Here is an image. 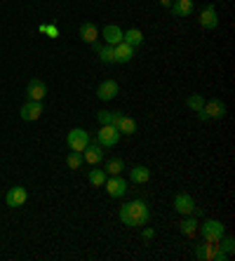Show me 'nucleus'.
Returning <instances> with one entry per match:
<instances>
[{"mask_svg":"<svg viewBox=\"0 0 235 261\" xmlns=\"http://www.w3.org/2000/svg\"><path fill=\"white\" fill-rule=\"evenodd\" d=\"M151 219V210L144 200H129L120 207V221L129 228H139V226H146Z\"/></svg>","mask_w":235,"mask_h":261,"instance_id":"f257e3e1","label":"nucleus"},{"mask_svg":"<svg viewBox=\"0 0 235 261\" xmlns=\"http://www.w3.org/2000/svg\"><path fill=\"white\" fill-rule=\"evenodd\" d=\"M198 231L202 233V240L205 243H219L226 233V226L219 221V219H205L202 224L198 226Z\"/></svg>","mask_w":235,"mask_h":261,"instance_id":"f03ea898","label":"nucleus"},{"mask_svg":"<svg viewBox=\"0 0 235 261\" xmlns=\"http://www.w3.org/2000/svg\"><path fill=\"white\" fill-rule=\"evenodd\" d=\"M195 259H202V261H226L228 256L221 252L219 243H207V245H198V247H195Z\"/></svg>","mask_w":235,"mask_h":261,"instance_id":"7ed1b4c3","label":"nucleus"},{"mask_svg":"<svg viewBox=\"0 0 235 261\" xmlns=\"http://www.w3.org/2000/svg\"><path fill=\"white\" fill-rule=\"evenodd\" d=\"M66 144H68L71 151L83 153L85 148H87V144H90V134L85 132L83 127H75V129H71V132L66 134Z\"/></svg>","mask_w":235,"mask_h":261,"instance_id":"20e7f679","label":"nucleus"},{"mask_svg":"<svg viewBox=\"0 0 235 261\" xmlns=\"http://www.w3.org/2000/svg\"><path fill=\"white\" fill-rule=\"evenodd\" d=\"M174 210L184 217H198V207H195V200L188 193H176L174 198Z\"/></svg>","mask_w":235,"mask_h":261,"instance_id":"39448f33","label":"nucleus"},{"mask_svg":"<svg viewBox=\"0 0 235 261\" xmlns=\"http://www.w3.org/2000/svg\"><path fill=\"white\" fill-rule=\"evenodd\" d=\"M120 137L122 134L118 132L115 125H101V129H99V134H97V144L103 146V148H111V146H115L120 141Z\"/></svg>","mask_w":235,"mask_h":261,"instance_id":"423d86ee","label":"nucleus"},{"mask_svg":"<svg viewBox=\"0 0 235 261\" xmlns=\"http://www.w3.org/2000/svg\"><path fill=\"white\" fill-rule=\"evenodd\" d=\"M103 189H106V193H109V198H122L127 191V181L122 179L120 174L115 176H106V181H103Z\"/></svg>","mask_w":235,"mask_h":261,"instance_id":"0eeeda50","label":"nucleus"},{"mask_svg":"<svg viewBox=\"0 0 235 261\" xmlns=\"http://www.w3.org/2000/svg\"><path fill=\"white\" fill-rule=\"evenodd\" d=\"M19 116H21V120H26V122L38 120V118L42 116V103H40V101H33V99H29V103H24V106H21Z\"/></svg>","mask_w":235,"mask_h":261,"instance_id":"6e6552de","label":"nucleus"},{"mask_svg":"<svg viewBox=\"0 0 235 261\" xmlns=\"http://www.w3.org/2000/svg\"><path fill=\"white\" fill-rule=\"evenodd\" d=\"M202 111H205L207 120H219V118L226 116V106H223L221 99H210V101H205Z\"/></svg>","mask_w":235,"mask_h":261,"instance_id":"1a4fd4ad","label":"nucleus"},{"mask_svg":"<svg viewBox=\"0 0 235 261\" xmlns=\"http://www.w3.org/2000/svg\"><path fill=\"white\" fill-rule=\"evenodd\" d=\"M122 33L125 31L120 29V26H115V24H111V26H103V31L99 33V38H103V45H118V43H122Z\"/></svg>","mask_w":235,"mask_h":261,"instance_id":"9d476101","label":"nucleus"},{"mask_svg":"<svg viewBox=\"0 0 235 261\" xmlns=\"http://www.w3.org/2000/svg\"><path fill=\"white\" fill-rule=\"evenodd\" d=\"M118 92H120V87H118L115 80H103L101 85L97 87V97L101 99V101H113V99L118 97Z\"/></svg>","mask_w":235,"mask_h":261,"instance_id":"9b49d317","label":"nucleus"},{"mask_svg":"<svg viewBox=\"0 0 235 261\" xmlns=\"http://www.w3.org/2000/svg\"><path fill=\"white\" fill-rule=\"evenodd\" d=\"M26 200H29V193H26L24 186H14V189H10L5 195L7 207H21Z\"/></svg>","mask_w":235,"mask_h":261,"instance_id":"f8f14e48","label":"nucleus"},{"mask_svg":"<svg viewBox=\"0 0 235 261\" xmlns=\"http://www.w3.org/2000/svg\"><path fill=\"white\" fill-rule=\"evenodd\" d=\"M200 26H202V29H217L219 26V14H217V7L214 5H207L205 10H202V12H200Z\"/></svg>","mask_w":235,"mask_h":261,"instance_id":"ddd939ff","label":"nucleus"},{"mask_svg":"<svg viewBox=\"0 0 235 261\" xmlns=\"http://www.w3.org/2000/svg\"><path fill=\"white\" fill-rule=\"evenodd\" d=\"M26 94H29V99H33V101H42L45 94H47V85H45L40 78H33L29 83V87H26Z\"/></svg>","mask_w":235,"mask_h":261,"instance_id":"4468645a","label":"nucleus"},{"mask_svg":"<svg viewBox=\"0 0 235 261\" xmlns=\"http://www.w3.org/2000/svg\"><path fill=\"white\" fill-rule=\"evenodd\" d=\"M83 160L87 165H99L103 160V146L99 144H87V148L83 151Z\"/></svg>","mask_w":235,"mask_h":261,"instance_id":"2eb2a0df","label":"nucleus"},{"mask_svg":"<svg viewBox=\"0 0 235 261\" xmlns=\"http://www.w3.org/2000/svg\"><path fill=\"white\" fill-rule=\"evenodd\" d=\"M80 38H83V43L92 45L99 40V29L97 24H92V21H85V24H80Z\"/></svg>","mask_w":235,"mask_h":261,"instance_id":"dca6fc26","label":"nucleus"},{"mask_svg":"<svg viewBox=\"0 0 235 261\" xmlns=\"http://www.w3.org/2000/svg\"><path fill=\"white\" fill-rule=\"evenodd\" d=\"M113 49H115V64H127V61H132L134 47H132V45H127L125 40H122V43H118Z\"/></svg>","mask_w":235,"mask_h":261,"instance_id":"f3484780","label":"nucleus"},{"mask_svg":"<svg viewBox=\"0 0 235 261\" xmlns=\"http://www.w3.org/2000/svg\"><path fill=\"white\" fill-rule=\"evenodd\" d=\"M94 52L99 55V61L101 64H115V49L113 45H99V43H92Z\"/></svg>","mask_w":235,"mask_h":261,"instance_id":"a211bd4d","label":"nucleus"},{"mask_svg":"<svg viewBox=\"0 0 235 261\" xmlns=\"http://www.w3.org/2000/svg\"><path fill=\"white\" fill-rule=\"evenodd\" d=\"M169 10H172V14H174V17L186 19L188 14L193 12V0H174Z\"/></svg>","mask_w":235,"mask_h":261,"instance_id":"6ab92c4d","label":"nucleus"},{"mask_svg":"<svg viewBox=\"0 0 235 261\" xmlns=\"http://www.w3.org/2000/svg\"><path fill=\"white\" fill-rule=\"evenodd\" d=\"M148 179H151V170L146 165H134L129 170V181L132 184H146Z\"/></svg>","mask_w":235,"mask_h":261,"instance_id":"aec40b11","label":"nucleus"},{"mask_svg":"<svg viewBox=\"0 0 235 261\" xmlns=\"http://www.w3.org/2000/svg\"><path fill=\"white\" fill-rule=\"evenodd\" d=\"M122 118L120 111H99L97 113V120L101 122V125H118Z\"/></svg>","mask_w":235,"mask_h":261,"instance_id":"412c9836","label":"nucleus"},{"mask_svg":"<svg viewBox=\"0 0 235 261\" xmlns=\"http://www.w3.org/2000/svg\"><path fill=\"white\" fill-rule=\"evenodd\" d=\"M122 40L127 45H132V47H139V45L144 43V33L139 29H127V33H122Z\"/></svg>","mask_w":235,"mask_h":261,"instance_id":"4be33fe9","label":"nucleus"},{"mask_svg":"<svg viewBox=\"0 0 235 261\" xmlns=\"http://www.w3.org/2000/svg\"><path fill=\"white\" fill-rule=\"evenodd\" d=\"M115 127H118V132H120V134H127V137H129V134L137 132V122H134V118L122 116V118H120V122H118Z\"/></svg>","mask_w":235,"mask_h":261,"instance_id":"5701e85b","label":"nucleus"},{"mask_svg":"<svg viewBox=\"0 0 235 261\" xmlns=\"http://www.w3.org/2000/svg\"><path fill=\"white\" fill-rule=\"evenodd\" d=\"M198 226L200 224L195 217H186L181 221V233H184V236H195V233H198Z\"/></svg>","mask_w":235,"mask_h":261,"instance_id":"b1692460","label":"nucleus"},{"mask_svg":"<svg viewBox=\"0 0 235 261\" xmlns=\"http://www.w3.org/2000/svg\"><path fill=\"white\" fill-rule=\"evenodd\" d=\"M122 170H125V163H122V158H111L109 163H106V167H103V172H106V174H111V176L120 174Z\"/></svg>","mask_w":235,"mask_h":261,"instance_id":"393cba45","label":"nucleus"},{"mask_svg":"<svg viewBox=\"0 0 235 261\" xmlns=\"http://www.w3.org/2000/svg\"><path fill=\"white\" fill-rule=\"evenodd\" d=\"M186 106L198 113V111H202V106H205V99H202V94H191V97L186 99Z\"/></svg>","mask_w":235,"mask_h":261,"instance_id":"a878e982","label":"nucleus"},{"mask_svg":"<svg viewBox=\"0 0 235 261\" xmlns=\"http://www.w3.org/2000/svg\"><path fill=\"white\" fill-rule=\"evenodd\" d=\"M83 153H78V151H71L68 153V158H66V165L71 167V170H80L83 167Z\"/></svg>","mask_w":235,"mask_h":261,"instance_id":"bb28decb","label":"nucleus"},{"mask_svg":"<svg viewBox=\"0 0 235 261\" xmlns=\"http://www.w3.org/2000/svg\"><path fill=\"white\" fill-rule=\"evenodd\" d=\"M219 247H221V252L226 256H233V252H235V240L230 236H226V238H221L219 240Z\"/></svg>","mask_w":235,"mask_h":261,"instance_id":"cd10ccee","label":"nucleus"},{"mask_svg":"<svg viewBox=\"0 0 235 261\" xmlns=\"http://www.w3.org/2000/svg\"><path fill=\"white\" fill-rule=\"evenodd\" d=\"M106 172L103 170H90V184L92 186H103V181H106Z\"/></svg>","mask_w":235,"mask_h":261,"instance_id":"c85d7f7f","label":"nucleus"},{"mask_svg":"<svg viewBox=\"0 0 235 261\" xmlns=\"http://www.w3.org/2000/svg\"><path fill=\"white\" fill-rule=\"evenodd\" d=\"M141 236H144V240H151V238L155 236V231H153V228H144V233H141Z\"/></svg>","mask_w":235,"mask_h":261,"instance_id":"c756f323","label":"nucleus"},{"mask_svg":"<svg viewBox=\"0 0 235 261\" xmlns=\"http://www.w3.org/2000/svg\"><path fill=\"white\" fill-rule=\"evenodd\" d=\"M172 3H174V0H160V5L163 7H172Z\"/></svg>","mask_w":235,"mask_h":261,"instance_id":"7c9ffc66","label":"nucleus"}]
</instances>
